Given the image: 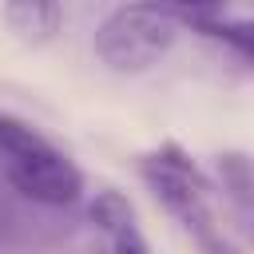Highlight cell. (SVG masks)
I'll return each instance as SVG.
<instances>
[{"instance_id": "obj_6", "label": "cell", "mask_w": 254, "mask_h": 254, "mask_svg": "<svg viewBox=\"0 0 254 254\" xmlns=\"http://www.w3.org/2000/svg\"><path fill=\"white\" fill-rule=\"evenodd\" d=\"M214 175H218L226 198L238 210L254 214V155H246V151H218L214 155Z\"/></svg>"}, {"instance_id": "obj_2", "label": "cell", "mask_w": 254, "mask_h": 254, "mask_svg": "<svg viewBox=\"0 0 254 254\" xmlns=\"http://www.w3.org/2000/svg\"><path fill=\"white\" fill-rule=\"evenodd\" d=\"M139 175H143L147 190L155 194V202L171 218H179L190 238L214 226V214H210V202H206L210 179L198 171V163L179 143H163L159 151L139 155Z\"/></svg>"}, {"instance_id": "obj_9", "label": "cell", "mask_w": 254, "mask_h": 254, "mask_svg": "<svg viewBox=\"0 0 254 254\" xmlns=\"http://www.w3.org/2000/svg\"><path fill=\"white\" fill-rule=\"evenodd\" d=\"M111 254H151V242L139 230V222H131V226L111 234Z\"/></svg>"}, {"instance_id": "obj_8", "label": "cell", "mask_w": 254, "mask_h": 254, "mask_svg": "<svg viewBox=\"0 0 254 254\" xmlns=\"http://www.w3.org/2000/svg\"><path fill=\"white\" fill-rule=\"evenodd\" d=\"M48 147H52V143H48L36 127H28L24 119H16V115L0 111V151H4L8 159L36 155V151H48Z\"/></svg>"}, {"instance_id": "obj_3", "label": "cell", "mask_w": 254, "mask_h": 254, "mask_svg": "<svg viewBox=\"0 0 254 254\" xmlns=\"http://www.w3.org/2000/svg\"><path fill=\"white\" fill-rule=\"evenodd\" d=\"M8 179L12 187L32 198V202H44V206H67L83 194V175L79 167L48 147V151H36V155H20V159H8Z\"/></svg>"}, {"instance_id": "obj_10", "label": "cell", "mask_w": 254, "mask_h": 254, "mask_svg": "<svg viewBox=\"0 0 254 254\" xmlns=\"http://www.w3.org/2000/svg\"><path fill=\"white\" fill-rule=\"evenodd\" d=\"M194 246H198V254H242L218 226H210V230H202V234H194Z\"/></svg>"}, {"instance_id": "obj_1", "label": "cell", "mask_w": 254, "mask_h": 254, "mask_svg": "<svg viewBox=\"0 0 254 254\" xmlns=\"http://www.w3.org/2000/svg\"><path fill=\"white\" fill-rule=\"evenodd\" d=\"M179 36L167 4H119L95 28V56L115 71H143L159 64Z\"/></svg>"}, {"instance_id": "obj_4", "label": "cell", "mask_w": 254, "mask_h": 254, "mask_svg": "<svg viewBox=\"0 0 254 254\" xmlns=\"http://www.w3.org/2000/svg\"><path fill=\"white\" fill-rule=\"evenodd\" d=\"M175 20H187L194 24L198 32L214 36V40H226L230 48H238L242 56L254 60V16H226L222 8H167Z\"/></svg>"}, {"instance_id": "obj_7", "label": "cell", "mask_w": 254, "mask_h": 254, "mask_svg": "<svg viewBox=\"0 0 254 254\" xmlns=\"http://www.w3.org/2000/svg\"><path fill=\"white\" fill-rule=\"evenodd\" d=\"M87 214H91V222H95L107 238H111L115 230H123V226H131V222H135V210H131L127 194H119V190H111V187L95 190V198H91Z\"/></svg>"}, {"instance_id": "obj_5", "label": "cell", "mask_w": 254, "mask_h": 254, "mask_svg": "<svg viewBox=\"0 0 254 254\" xmlns=\"http://www.w3.org/2000/svg\"><path fill=\"white\" fill-rule=\"evenodd\" d=\"M0 16L24 44H48L64 24V8L52 0H12L4 4Z\"/></svg>"}]
</instances>
